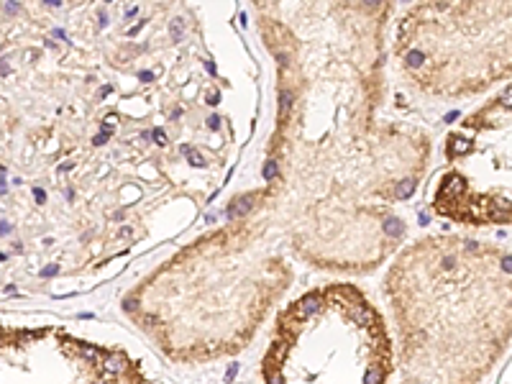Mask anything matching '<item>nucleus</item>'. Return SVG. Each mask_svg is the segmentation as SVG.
Wrapping results in <instances>:
<instances>
[{"label": "nucleus", "mask_w": 512, "mask_h": 384, "mask_svg": "<svg viewBox=\"0 0 512 384\" xmlns=\"http://www.w3.org/2000/svg\"><path fill=\"white\" fill-rule=\"evenodd\" d=\"M392 305L402 384H479L510 341L507 282L464 274L454 254H443L428 274H402Z\"/></svg>", "instance_id": "1"}, {"label": "nucleus", "mask_w": 512, "mask_h": 384, "mask_svg": "<svg viewBox=\"0 0 512 384\" xmlns=\"http://www.w3.org/2000/svg\"><path fill=\"white\" fill-rule=\"evenodd\" d=\"M390 336L354 287L308 292L277 320L262 361L264 384H384Z\"/></svg>", "instance_id": "2"}, {"label": "nucleus", "mask_w": 512, "mask_h": 384, "mask_svg": "<svg viewBox=\"0 0 512 384\" xmlns=\"http://www.w3.org/2000/svg\"><path fill=\"white\" fill-rule=\"evenodd\" d=\"M0 384H144L126 351L57 328L0 326Z\"/></svg>", "instance_id": "3"}, {"label": "nucleus", "mask_w": 512, "mask_h": 384, "mask_svg": "<svg viewBox=\"0 0 512 384\" xmlns=\"http://www.w3.org/2000/svg\"><path fill=\"white\" fill-rule=\"evenodd\" d=\"M256 205V195L254 192H249V195H241V198H236L231 203V216L236 218V216H246V213H249L251 208H254Z\"/></svg>", "instance_id": "4"}, {"label": "nucleus", "mask_w": 512, "mask_h": 384, "mask_svg": "<svg viewBox=\"0 0 512 384\" xmlns=\"http://www.w3.org/2000/svg\"><path fill=\"white\" fill-rule=\"evenodd\" d=\"M415 192V182L413 180H405L400 187H397V198H410Z\"/></svg>", "instance_id": "5"}, {"label": "nucleus", "mask_w": 512, "mask_h": 384, "mask_svg": "<svg viewBox=\"0 0 512 384\" xmlns=\"http://www.w3.org/2000/svg\"><path fill=\"white\" fill-rule=\"evenodd\" d=\"M185 154H187V159H190L192 167H205V159L200 157L198 152H192V149H185Z\"/></svg>", "instance_id": "6"}, {"label": "nucleus", "mask_w": 512, "mask_h": 384, "mask_svg": "<svg viewBox=\"0 0 512 384\" xmlns=\"http://www.w3.org/2000/svg\"><path fill=\"white\" fill-rule=\"evenodd\" d=\"M290 105H292V95L287 93V90H282V95H280V111H282V116H285V113L290 111Z\"/></svg>", "instance_id": "7"}, {"label": "nucleus", "mask_w": 512, "mask_h": 384, "mask_svg": "<svg viewBox=\"0 0 512 384\" xmlns=\"http://www.w3.org/2000/svg\"><path fill=\"white\" fill-rule=\"evenodd\" d=\"M274 175H277V162H267V167H264V177H267V180H274Z\"/></svg>", "instance_id": "8"}, {"label": "nucleus", "mask_w": 512, "mask_h": 384, "mask_svg": "<svg viewBox=\"0 0 512 384\" xmlns=\"http://www.w3.org/2000/svg\"><path fill=\"white\" fill-rule=\"evenodd\" d=\"M387 233H390V236H397V233H402V223L400 221H390V223H387Z\"/></svg>", "instance_id": "9"}, {"label": "nucleus", "mask_w": 512, "mask_h": 384, "mask_svg": "<svg viewBox=\"0 0 512 384\" xmlns=\"http://www.w3.org/2000/svg\"><path fill=\"white\" fill-rule=\"evenodd\" d=\"M154 141H157L159 146H167V136H164V131H159L157 128V131H154Z\"/></svg>", "instance_id": "10"}, {"label": "nucleus", "mask_w": 512, "mask_h": 384, "mask_svg": "<svg viewBox=\"0 0 512 384\" xmlns=\"http://www.w3.org/2000/svg\"><path fill=\"white\" fill-rule=\"evenodd\" d=\"M105 141H108V134H100V136H95L93 144H95V146H100V144H105Z\"/></svg>", "instance_id": "11"}]
</instances>
